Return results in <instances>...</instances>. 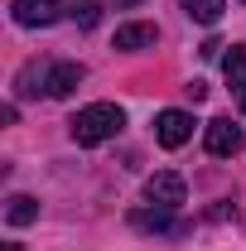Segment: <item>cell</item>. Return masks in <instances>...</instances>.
<instances>
[{
	"label": "cell",
	"mask_w": 246,
	"mask_h": 251,
	"mask_svg": "<svg viewBox=\"0 0 246 251\" xmlns=\"http://www.w3.org/2000/svg\"><path fill=\"white\" fill-rule=\"evenodd\" d=\"M68 20L82 25V29H92L97 20H101V0H73V5H68Z\"/></svg>",
	"instance_id": "7c38bea8"
},
{
	"label": "cell",
	"mask_w": 246,
	"mask_h": 251,
	"mask_svg": "<svg viewBox=\"0 0 246 251\" xmlns=\"http://www.w3.org/2000/svg\"><path fill=\"white\" fill-rule=\"evenodd\" d=\"M154 44H159V29L154 25H140L135 20V25H121L116 29V49L121 53H140V49H154Z\"/></svg>",
	"instance_id": "ba28073f"
},
{
	"label": "cell",
	"mask_w": 246,
	"mask_h": 251,
	"mask_svg": "<svg viewBox=\"0 0 246 251\" xmlns=\"http://www.w3.org/2000/svg\"><path fill=\"white\" fill-rule=\"evenodd\" d=\"M203 145H208V155L232 159L237 150H242V126H232L227 116H217V121H208V126H203Z\"/></svg>",
	"instance_id": "5b68a950"
},
{
	"label": "cell",
	"mask_w": 246,
	"mask_h": 251,
	"mask_svg": "<svg viewBox=\"0 0 246 251\" xmlns=\"http://www.w3.org/2000/svg\"><path fill=\"white\" fill-rule=\"evenodd\" d=\"M0 251H20V242H5V247H0Z\"/></svg>",
	"instance_id": "5bb4252c"
},
{
	"label": "cell",
	"mask_w": 246,
	"mask_h": 251,
	"mask_svg": "<svg viewBox=\"0 0 246 251\" xmlns=\"http://www.w3.org/2000/svg\"><path fill=\"white\" fill-rule=\"evenodd\" d=\"M116 5H121V10H130V5H140V0H116Z\"/></svg>",
	"instance_id": "4fadbf2b"
},
{
	"label": "cell",
	"mask_w": 246,
	"mask_h": 251,
	"mask_svg": "<svg viewBox=\"0 0 246 251\" xmlns=\"http://www.w3.org/2000/svg\"><path fill=\"white\" fill-rule=\"evenodd\" d=\"M63 10L68 5H58V0H15L10 5V20L20 29H49L53 20H63Z\"/></svg>",
	"instance_id": "3957f363"
},
{
	"label": "cell",
	"mask_w": 246,
	"mask_h": 251,
	"mask_svg": "<svg viewBox=\"0 0 246 251\" xmlns=\"http://www.w3.org/2000/svg\"><path fill=\"white\" fill-rule=\"evenodd\" d=\"M82 77H87V73H82V63L63 58V63H53V68H44V92L53 97V101H63V97L77 92V82H82Z\"/></svg>",
	"instance_id": "8992f818"
},
{
	"label": "cell",
	"mask_w": 246,
	"mask_h": 251,
	"mask_svg": "<svg viewBox=\"0 0 246 251\" xmlns=\"http://www.w3.org/2000/svg\"><path fill=\"white\" fill-rule=\"evenodd\" d=\"M130 227H135V232H154V237H184L188 232L169 208H150V203H145L140 213H130Z\"/></svg>",
	"instance_id": "52a82bcc"
},
{
	"label": "cell",
	"mask_w": 246,
	"mask_h": 251,
	"mask_svg": "<svg viewBox=\"0 0 246 251\" xmlns=\"http://www.w3.org/2000/svg\"><path fill=\"white\" fill-rule=\"evenodd\" d=\"M222 73H227V87L237 97V106L246 111V49L242 44H232V53L222 58Z\"/></svg>",
	"instance_id": "9c48e42d"
},
{
	"label": "cell",
	"mask_w": 246,
	"mask_h": 251,
	"mask_svg": "<svg viewBox=\"0 0 246 251\" xmlns=\"http://www.w3.org/2000/svg\"><path fill=\"white\" fill-rule=\"evenodd\" d=\"M39 218V203H34L29 193H10V203H5V222L10 227H29Z\"/></svg>",
	"instance_id": "8fae6325"
},
{
	"label": "cell",
	"mask_w": 246,
	"mask_h": 251,
	"mask_svg": "<svg viewBox=\"0 0 246 251\" xmlns=\"http://www.w3.org/2000/svg\"><path fill=\"white\" fill-rule=\"evenodd\" d=\"M145 203L150 208H169V213H179L188 203V184L184 174H174V169H159V174H150L145 179Z\"/></svg>",
	"instance_id": "7a4b0ae2"
},
{
	"label": "cell",
	"mask_w": 246,
	"mask_h": 251,
	"mask_svg": "<svg viewBox=\"0 0 246 251\" xmlns=\"http://www.w3.org/2000/svg\"><path fill=\"white\" fill-rule=\"evenodd\" d=\"M188 135H193V116H188V111L169 106V111H159V116H154V140H159L164 150L188 145Z\"/></svg>",
	"instance_id": "277c9868"
},
{
	"label": "cell",
	"mask_w": 246,
	"mask_h": 251,
	"mask_svg": "<svg viewBox=\"0 0 246 251\" xmlns=\"http://www.w3.org/2000/svg\"><path fill=\"white\" fill-rule=\"evenodd\" d=\"M125 126V111L116 101H92V106H82L77 116H73V140L77 145H101V140H116V130Z\"/></svg>",
	"instance_id": "6da1fadb"
},
{
	"label": "cell",
	"mask_w": 246,
	"mask_h": 251,
	"mask_svg": "<svg viewBox=\"0 0 246 251\" xmlns=\"http://www.w3.org/2000/svg\"><path fill=\"white\" fill-rule=\"evenodd\" d=\"M179 5H184V15L193 25H208V29H213L217 20H222V10H227V0H179Z\"/></svg>",
	"instance_id": "30bf717a"
}]
</instances>
